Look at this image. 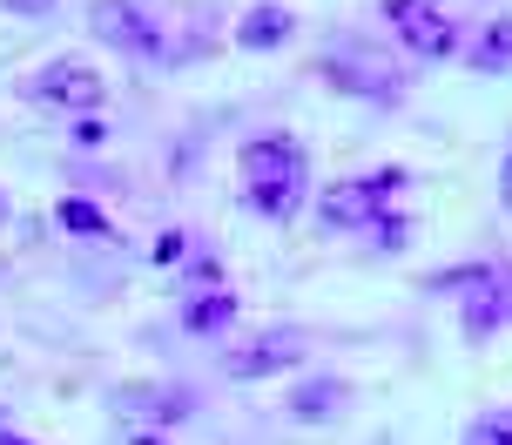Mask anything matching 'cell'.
<instances>
[{
  "label": "cell",
  "mask_w": 512,
  "mask_h": 445,
  "mask_svg": "<svg viewBox=\"0 0 512 445\" xmlns=\"http://www.w3.org/2000/svg\"><path fill=\"white\" fill-rule=\"evenodd\" d=\"M122 412L176 425V419H189V412H196V398H189V392H122Z\"/></svg>",
  "instance_id": "cell-9"
},
{
  "label": "cell",
  "mask_w": 512,
  "mask_h": 445,
  "mask_svg": "<svg viewBox=\"0 0 512 445\" xmlns=\"http://www.w3.org/2000/svg\"><path fill=\"white\" fill-rule=\"evenodd\" d=\"M230 317H236V297H230V290H203L196 304H182V324H189L196 338H209V331H223Z\"/></svg>",
  "instance_id": "cell-10"
},
{
  "label": "cell",
  "mask_w": 512,
  "mask_h": 445,
  "mask_svg": "<svg viewBox=\"0 0 512 445\" xmlns=\"http://www.w3.org/2000/svg\"><path fill=\"white\" fill-rule=\"evenodd\" d=\"M344 412H351V385L344 378H310V385L290 392V419L297 425H331Z\"/></svg>",
  "instance_id": "cell-7"
},
{
  "label": "cell",
  "mask_w": 512,
  "mask_h": 445,
  "mask_svg": "<svg viewBox=\"0 0 512 445\" xmlns=\"http://www.w3.org/2000/svg\"><path fill=\"white\" fill-rule=\"evenodd\" d=\"M0 445H27V439H14V432H7V425H0Z\"/></svg>",
  "instance_id": "cell-17"
},
{
  "label": "cell",
  "mask_w": 512,
  "mask_h": 445,
  "mask_svg": "<svg viewBox=\"0 0 512 445\" xmlns=\"http://www.w3.org/2000/svg\"><path fill=\"white\" fill-rule=\"evenodd\" d=\"M27 95L48 108H102L108 81L88 68V61H54V68H41V75L27 81Z\"/></svg>",
  "instance_id": "cell-5"
},
{
  "label": "cell",
  "mask_w": 512,
  "mask_h": 445,
  "mask_svg": "<svg viewBox=\"0 0 512 445\" xmlns=\"http://www.w3.org/2000/svg\"><path fill=\"white\" fill-rule=\"evenodd\" d=\"M384 21L398 27V41L411 54H425V61H445V54L459 48V27L445 21L438 0H384Z\"/></svg>",
  "instance_id": "cell-4"
},
{
  "label": "cell",
  "mask_w": 512,
  "mask_h": 445,
  "mask_svg": "<svg viewBox=\"0 0 512 445\" xmlns=\"http://www.w3.org/2000/svg\"><path fill=\"white\" fill-rule=\"evenodd\" d=\"M465 445H512V405H506V412H492V419H479Z\"/></svg>",
  "instance_id": "cell-13"
},
{
  "label": "cell",
  "mask_w": 512,
  "mask_h": 445,
  "mask_svg": "<svg viewBox=\"0 0 512 445\" xmlns=\"http://www.w3.org/2000/svg\"><path fill=\"white\" fill-rule=\"evenodd\" d=\"M0 223H7V196H0Z\"/></svg>",
  "instance_id": "cell-18"
},
{
  "label": "cell",
  "mask_w": 512,
  "mask_h": 445,
  "mask_svg": "<svg viewBox=\"0 0 512 445\" xmlns=\"http://www.w3.org/2000/svg\"><path fill=\"white\" fill-rule=\"evenodd\" d=\"M61 230H75V236H102V243L115 236V230H108V216L95 210V203H81V196H68V203H61Z\"/></svg>",
  "instance_id": "cell-12"
},
{
  "label": "cell",
  "mask_w": 512,
  "mask_h": 445,
  "mask_svg": "<svg viewBox=\"0 0 512 445\" xmlns=\"http://www.w3.org/2000/svg\"><path fill=\"white\" fill-rule=\"evenodd\" d=\"M290 14H283V7H250V14H243V27H236V41H243V48H283V41H290Z\"/></svg>",
  "instance_id": "cell-8"
},
{
  "label": "cell",
  "mask_w": 512,
  "mask_h": 445,
  "mask_svg": "<svg viewBox=\"0 0 512 445\" xmlns=\"http://www.w3.org/2000/svg\"><path fill=\"white\" fill-rule=\"evenodd\" d=\"M499 196H506V210H512V156H506V176H499Z\"/></svg>",
  "instance_id": "cell-16"
},
{
  "label": "cell",
  "mask_w": 512,
  "mask_h": 445,
  "mask_svg": "<svg viewBox=\"0 0 512 445\" xmlns=\"http://www.w3.org/2000/svg\"><path fill=\"white\" fill-rule=\"evenodd\" d=\"M0 7H14V14H48L54 0H0Z\"/></svg>",
  "instance_id": "cell-15"
},
{
  "label": "cell",
  "mask_w": 512,
  "mask_h": 445,
  "mask_svg": "<svg viewBox=\"0 0 512 445\" xmlns=\"http://www.w3.org/2000/svg\"><path fill=\"white\" fill-rule=\"evenodd\" d=\"M472 68H512V21H492L486 27V41H479V48H472Z\"/></svg>",
  "instance_id": "cell-11"
},
{
  "label": "cell",
  "mask_w": 512,
  "mask_h": 445,
  "mask_svg": "<svg viewBox=\"0 0 512 445\" xmlns=\"http://www.w3.org/2000/svg\"><path fill=\"white\" fill-rule=\"evenodd\" d=\"M243 189L263 216H290L310 189V156L290 135H256L243 142Z\"/></svg>",
  "instance_id": "cell-1"
},
{
  "label": "cell",
  "mask_w": 512,
  "mask_h": 445,
  "mask_svg": "<svg viewBox=\"0 0 512 445\" xmlns=\"http://www.w3.org/2000/svg\"><path fill=\"white\" fill-rule=\"evenodd\" d=\"M182 250H189V236H162V243H155V263H176Z\"/></svg>",
  "instance_id": "cell-14"
},
{
  "label": "cell",
  "mask_w": 512,
  "mask_h": 445,
  "mask_svg": "<svg viewBox=\"0 0 512 445\" xmlns=\"http://www.w3.org/2000/svg\"><path fill=\"white\" fill-rule=\"evenodd\" d=\"M88 27L122 54H142V61L162 54V27H155V14L142 0H95V7H88Z\"/></svg>",
  "instance_id": "cell-3"
},
{
  "label": "cell",
  "mask_w": 512,
  "mask_h": 445,
  "mask_svg": "<svg viewBox=\"0 0 512 445\" xmlns=\"http://www.w3.org/2000/svg\"><path fill=\"white\" fill-rule=\"evenodd\" d=\"M304 358V344H297V331H270V338H256L250 351H230V378L236 385H250V378H270V371H290Z\"/></svg>",
  "instance_id": "cell-6"
},
{
  "label": "cell",
  "mask_w": 512,
  "mask_h": 445,
  "mask_svg": "<svg viewBox=\"0 0 512 445\" xmlns=\"http://www.w3.org/2000/svg\"><path fill=\"white\" fill-rule=\"evenodd\" d=\"M405 189V169H378V176H364V183H337V189H324V223L331 230H378L384 216H391V196Z\"/></svg>",
  "instance_id": "cell-2"
}]
</instances>
